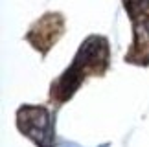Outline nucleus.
<instances>
[{"label": "nucleus", "instance_id": "obj_1", "mask_svg": "<svg viewBox=\"0 0 149 147\" xmlns=\"http://www.w3.org/2000/svg\"><path fill=\"white\" fill-rule=\"evenodd\" d=\"M19 125L28 136H31L42 147H50L52 131H50V116L44 109H22L19 114Z\"/></svg>", "mask_w": 149, "mask_h": 147}]
</instances>
